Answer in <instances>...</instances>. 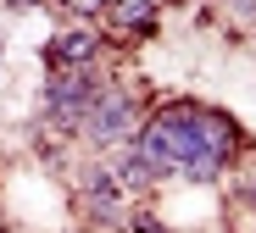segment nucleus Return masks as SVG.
Here are the masks:
<instances>
[{
	"label": "nucleus",
	"mask_w": 256,
	"mask_h": 233,
	"mask_svg": "<svg viewBox=\"0 0 256 233\" xmlns=\"http://www.w3.org/2000/svg\"><path fill=\"white\" fill-rule=\"evenodd\" d=\"M134 145L156 167L162 183L167 178H178V183H218L250 150V139H245V128L223 106H206L195 95H173V100H162V106L145 111Z\"/></svg>",
	"instance_id": "1"
},
{
	"label": "nucleus",
	"mask_w": 256,
	"mask_h": 233,
	"mask_svg": "<svg viewBox=\"0 0 256 233\" xmlns=\"http://www.w3.org/2000/svg\"><path fill=\"white\" fill-rule=\"evenodd\" d=\"M106 67H78V72H45V89H39V111L62 139H78L84 122H90L95 100L106 95Z\"/></svg>",
	"instance_id": "2"
},
{
	"label": "nucleus",
	"mask_w": 256,
	"mask_h": 233,
	"mask_svg": "<svg viewBox=\"0 0 256 233\" xmlns=\"http://www.w3.org/2000/svg\"><path fill=\"white\" fill-rule=\"evenodd\" d=\"M140 122H145V100H140V89H122V83H106V95L95 100V111H90V122H84V145L90 150H100V156H112V150H122L128 139L140 133Z\"/></svg>",
	"instance_id": "3"
},
{
	"label": "nucleus",
	"mask_w": 256,
	"mask_h": 233,
	"mask_svg": "<svg viewBox=\"0 0 256 233\" xmlns=\"http://www.w3.org/2000/svg\"><path fill=\"white\" fill-rule=\"evenodd\" d=\"M78 211L95 228H122V233H128V217H134V206H128L112 167H84L78 172Z\"/></svg>",
	"instance_id": "4"
},
{
	"label": "nucleus",
	"mask_w": 256,
	"mask_h": 233,
	"mask_svg": "<svg viewBox=\"0 0 256 233\" xmlns=\"http://www.w3.org/2000/svg\"><path fill=\"white\" fill-rule=\"evenodd\" d=\"M100 50H106V33L62 28L45 50H39V61H45V72H78V67H100Z\"/></svg>",
	"instance_id": "5"
},
{
	"label": "nucleus",
	"mask_w": 256,
	"mask_h": 233,
	"mask_svg": "<svg viewBox=\"0 0 256 233\" xmlns=\"http://www.w3.org/2000/svg\"><path fill=\"white\" fill-rule=\"evenodd\" d=\"M156 28H162V6H150V0H117V6H106V50L117 39L145 44V39H156Z\"/></svg>",
	"instance_id": "6"
},
{
	"label": "nucleus",
	"mask_w": 256,
	"mask_h": 233,
	"mask_svg": "<svg viewBox=\"0 0 256 233\" xmlns=\"http://www.w3.org/2000/svg\"><path fill=\"white\" fill-rule=\"evenodd\" d=\"M106 167L117 172V183H122V195H150L156 183H162V178H156V167H150V161L140 156V145H134V139H128L122 150H112V161H106Z\"/></svg>",
	"instance_id": "7"
},
{
	"label": "nucleus",
	"mask_w": 256,
	"mask_h": 233,
	"mask_svg": "<svg viewBox=\"0 0 256 233\" xmlns=\"http://www.w3.org/2000/svg\"><path fill=\"white\" fill-rule=\"evenodd\" d=\"M128 233H173V228H167V222H162L150 206H140L134 217H128Z\"/></svg>",
	"instance_id": "8"
},
{
	"label": "nucleus",
	"mask_w": 256,
	"mask_h": 233,
	"mask_svg": "<svg viewBox=\"0 0 256 233\" xmlns=\"http://www.w3.org/2000/svg\"><path fill=\"white\" fill-rule=\"evenodd\" d=\"M234 200H240V206H256V178H240V183H234Z\"/></svg>",
	"instance_id": "9"
},
{
	"label": "nucleus",
	"mask_w": 256,
	"mask_h": 233,
	"mask_svg": "<svg viewBox=\"0 0 256 233\" xmlns=\"http://www.w3.org/2000/svg\"><path fill=\"white\" fill-rule=\"evenodd\" d=\"M0 61H6V44H0Z\"/></svg>",
	"instance_id": "10"
}]
</instances>
